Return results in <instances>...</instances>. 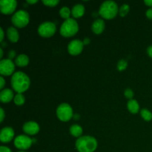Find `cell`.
I'll return each instance as SVG.
<instances>
[{
    "mask_svg": "<svg viewBox=\"0 0 152 152\" xmlns=\"http://www.w3.org/2000/svg\"><path fill=\"white\" fill-rule=\"evenodd\" d=\"M124 95L126 98H128V99H132V98H133L134 96L133 91L130 88H127L126 91H125Z\"/></svg>",
    "mask_w": 152,
    "mask_h": 152,
    "instance_id": "4316f807",
    "label": "cell"
},
{
    "mask_svg": "<svg viewBox=\"0 0 152 152\" xmlns=\"http://www.w3.org/2000/svg\"><path fill=\"white\" fill-rule=\"evenodd\" d=\"M127 107L129 111L131 113H132V114H137V113H138V111L140 110L139 103L135 99H130L128 102Z\"/></svg>",
    "mask_w": 152,
    "mask_h": 152,
    "instance_id": "d6986e66",
    "label": "cell"
},
{
    "mask_svg": "<svg viewBox=\"0 0 152 152\" xmlns=\"http://www.w3.org/2000/svg\"><path fill=\"white\" fill-rule=\"evenodd\" d=\"M146 16H147V18H148V19H152V7L148 9V10H147Z\"/></svg>",
    "mask_w": 152,
    "mask_h": 152,
    "instance_id": "f546056e",
    "label": "cell"
},
{
    "mask_svg": "<svg viewBox=\"0 0 152 152\" xmlns=\"http://www.w3.org/2000/svg\"><path fill=\"white\" fill-rule=\"evenodd\" d=\"M14 137V131L10 127H4L0 133V140L3 143L10 142Z\"/></svg>",
    "mask_w": 152,
    "mask_h": 152,
    "instance_id": "7c38bea8",
    "label": "cell"
},
{
    "mask_svg": "<svg viewBox=\"0 0 152 152\" xmlns=\"http://www.w3.org/2000/svg\"><path fill=\"white\" fill-rule=\"evenodd\" d=\"M14 96L13 91L9 88H4L0 93V100L3 103H7L14 99Z\"/></svg>",
    "mask_w": 152,
    "mask_h": 152,
    "instance_id": "5bb4252c",
    "label": "cell"
},
{
    "mask_svg": "<svg viewBox=\"0 0 152 152\" xmlns=\"http://www.w3.org/2000/svg\"><path fill=\"white\" fill-rule=\"evenodd\" d=\"M33 142V139L27 135H19L14 140V145L21 151H25L31 148Z\"/></svg>",
    "mask_w": 152,
    "mask_h": 152,
    "instance_id": "ba28073f",
    "label": "cell"
},
{
    "mask_svg": "<svg viewBox=\"0 0 152 152\" xmlns=\"http://www.w3.org/2000/svg\"><path fill=\"white\" fill-rule=\"evenodd\" d=\"M30 16L27 11L23 10H19L13 15L11 18V22L13 25L17 28H24L29 23Z\"/></svg>",
    "mask_w": 152,
    "mask_h": 152,
    "instance_id": "5b68a950",
    "label": "cell"
},
{
    "mask_svg": "<svg viewBox=\"0 0 152 152\" xmlns=\"http://www.w3.org/2000/svg\"><path fill=\"white\" fill-rule=\"evenodd\" d=\"M73 118H74V120H80V114H74V116H73Z\"/></svg>",
    "mask_w": 152,
    "mask_h": 152,
    "instance_id": "8d00e7d4",
    "label": "cell"
},
{
    "mask_svg": "<svg viewBox=\"0 0 152 152\" xmlns=\"http://www.w3.org/2000/svg\"><path fill=\"white\" fill-rule=\"evenodd\" d=\"M85 13V7L83 4H77L73 7L71 10V14L74 18H80Z\"/></svg>",
    "mask_w": 152,
    "mask_h": 152,
    "instance_id": "e0dca14e",
    "label": "cell"
},
{
    "mask_svg": "<svg viewBox=\"0 0 152 152\" xmlns=\"http://www.w3.org/2000/svg\"><path fill=\"white\" fill-rule=\"evenodd\" d=\"M75 146L79 152H94L97 148V141L91 136L80 137L76 141Z\"/></svg>",
    "mask_w": 152,
    "mask_h": 152,
    "instance_id": "7a4b0ae2",
    "label": "cell"
},
{
    "mask_svg": "<svg viewBox=\"0 0 152 152\" xmlns=\"http://www.w3.org/2000/svg\"><path fill=\"white\" fill-rule=\"evenodd\" d=\"M17 2L15 0H1L0 1V10L1 13L9 15L15 11Z\"/></svg>",
    "mask_w": 152,
    "mask_h": 152,
    "instance_id": "30bf717a",
    "label": "cell"
},
{
    "mask_svg": "<svg viewBox=\"0 0 152 152\" xmlns=\"http://www.w3.org/2000/svg\"><path fill=\"white\" fill-rule=\"evenodd\" d=\"M14 63L10 59H3L0 62V74L2 76H10L14 72Z\"/></svg>",
    "mask_w": 152,
    "mask_h": 152,
    "instance_id": "9c48e42d",
    "label": "cell"
},
{
    "mask_svg": "<svg viewBox=\"0 0 152 152\" xmlns=\"http://www.w3.org/2000/svg\"><path fill=\"white\" fill-rule=\"evenodd\" d=\"M43 4L48 7H55L59 3V0H43Z\"/></svg>",
    "mask_w": 152,
    "mask_h": 152,
    "instance_id": "484cf974",
    "label": "cell"
},
{
    "mask_svg": "<svg viewBox=\"0 0 152 152\" xmlns=\"http://www.w3.org/2000/svg\"><path fill=\"white\" fill-rule=\"evenodd\" d=\"M70 133L74 137H80L83 134V128L77 124H74L70 127Z\"/></svg>",
    "mask_w": 152,
    "mask_h": 152,
    "instance_id": "ffe728a7",
    "label": "cell"
},
{
    "mask_svg": "<svg viewBox=\"0 0 152 152\" xmlns=\"http://www.w3.org/2000/svg\"><path fill=\"white\" fill-rule=\"evenodd\" d=\"M7 36L11 42H17L19 39V34L17 30L13 27H10L7 31Z\"/></svg>",
    "mask_w": 152,
    "mask_h": 152,
    "instance_id": "2e32d148",
    "label": "cell"
},
{
    "mask_svg": "<svg viewBox=\"0 0 152 152\" xmlns=\"http://www.w3.org/2000/svg\"><path fill=\"white\" fill-rule=\"evenodd\" d=\"M22 130L25 133L29 135H35L39 132V126L38 123L34 121H29L23 125Z\"/></svg>",
    "mask_w": 152,
    "mask_h": 152,
    "instance_id": "4fadbf2b",
    "label": "cell"
},
{
    "mask_svg": "<svg viewBox=\"0 0 152 152\" xmlns=\"http://www.w3.org/2000/svg\"><path fill=\"white\" fill-rule=\"evenodd\" d=\"M105 22L103 19H97L93 22L91 26L92 31L95 34H100L103 32L105 30Z\"/></svg>",
    "mask_w": 152,
    "mask_h": 152,
    "instance_id": "9a60e30c",
    "label": "cell"
},
{
    "mask_svg": "<svg viewBox=\"0 0 152 152\" xmlns=\"http://www.w3.org/2000/svg\"><path fill=\"white\" fill-rule=\"evenodd\" d=\"M0 152H12V151L10 148H7V147L1 145V146L0 147Z\"/></svg>",
    "mask_w": 152,
    "mask_h": 152,
    "instance_id": "83f0119b",
    "label": "cell"
},
{
    "mask_svg": "<svg viewBox=\"0 0 152 152\" xmlns=\"http://www.w3.org/2000/svg\"><path fill=\"white\" fill-rule=\"evenodd\" d=\"M0 88H1V89H2L3 90V88H4V85H5V81H4V78H3V77H0Z\"/></svg>",
    "mask_w": 152,
    "mask_h": 152,
    "instance_id": "1f68e13d",
    "label": "cell"
},
{
    "mask_svg": "<svg viewBox=\"0 0 152 152\" xmlns=\"http://www.w3.org/2000/svg\"><path fill=\"white\" fill-rule=\"evenodd\" d=\"M144 2H145V4L147 6H149V7H152V0H145Z\"/></svg>",
    "mask_w": 152,
    "mask_h": 152,
    "instance_id": "e575fe53",
    "label": "cell"
},
{
    "mask_svg": "<svg viewBox=\"0 0 152 152\" xmlns=\"http://www.w3.org/2000/svg\"><path fill=\"white\" fill-rule=\"evenodd\" d=\"M79 31V25L74 19L70 18L62 24L60 28V34L64 37H71L75 35Z\"/></svg>",
    "mask_w": 152,
    "mask_h": 152,
    "instance_id": "277c9868",
    "label": "cell"
},
{
    "mask_svg": "<svg viewBox=\"0 0 152 152\" xmlns=\"http://www.w3.org/2000/svg\"><path fill=\"white\" fill-rule=\"evenodd\" d=\"M2 56H3V50L1 48H0V58L2 59Z\"/></svg>",
    "mask_w": 152,
    "mask_h": 152,
    "instance_id": "f35d334b",
    "label": "cell"
},
{
    "mask_svg": "<svg viewBox=\"0 0 152 152\" xmlns=\"http://www.w3.org/2000/svg\"><path fill=\"white\" fill-rule=\"evenodd\" d=\"M83 42L80 39H74L71 41L68 44V53L73 56H77L81 53L83 50Z\"/></svg>",
    "mask_w": 152,
    "mask_h": 152,
    "instance_id": "8fae6325",
    "label": "cell"
},
{
    "mask_svg": "<svg viewBox=\"0 0 152 152\" xmlns=\"http://www.w3.org/2000/svg\"><path fill=\"white\" fill-rule=\"evenodd\" d=\"M0 33H1V36H0V42H2L3 41V39H4V31H3L2 28H0Z\"/></svg>",
    "mask_w": 152,
    "mask_h": 152,
    "instance_id": "836d02e7",
    "label": "cell"
},
{
    "mask_svg": "<svg viewBox=\"0 0 152 152\" xmlns=\"http://www.w3.org/2000/svg\"><path fill=\"white\" fill-rule=\"evenodd\" d=\"M56 31V26L53 22H45L38 28V34L45 38H49L54 35Z\"/></svg>",
    "mask_w": 152,
    "mask_h": 152,
    "instance_id": "52a82bcc",
    "label": "cell"
},
{
    "mask_svg": "<svg viewBox=\"0 0 152 152\" xmlns=\"http://www.w3.org/2000/svg\"><path fill=\"white\" fill-rule=\"evenodd\" d=\"M19 152H26V151H19Z\"/></svg>",
    "mask_w": 152,
    "mask_h": 152,
    "instance_id": "ab89813d",
    "label": "cell"
},
{
    "mask_svg": "<svg viewBox=\"0 0 152 152\" xmlns=\"http://www.w3.org/2000/svg\"><path fill=\"white\" fill-rule=\"evenodd\" d=\"M15 63L19 67H25L29 63V58L25 54H20L16 57Z\"/></svg>",
    "mask_w": 152,
    "mask_h": 152,
    "instance_id": "ac0fdd59",
    "label": "cell"
},
{
    "mask_svg": "<svg viewBox=\"0 0 152 152\" xmlns=\"http://www.w3.org/2000/svg\"><path fill=\"white\" fill-rule=\"evenodd\" d=\"M118 11V6L115 1H105L99 7V14L105 19H112L116 17Z\"/></svg>",
    "mask_w": 152,
    "mask_h": 152,
    "instance_id": "3957f363",
    "label": "cell"
},
{
    "mask_svg": "<svg viewBox=\"0 0 152 152\" xmlns=\"http://www.w3.org/2000/svg\"><path fill=\"white\" fill-rule=\"evenodd\" d=\"M71 14V11L68 7H63L60 9L59 10V15L61 16V17L65 19V20L66 19H70V16Z\"/></svg>",
    "mask_w": 152,
    "mask_h": 152,
    "instance_id": "44dd1931",
    "label": "cell"
},
{
    "mask_svg": "<svg viewBox=\"0 0 152 152\" xmlns=\"http://www.w3.org/2000/svg\"><path fill=\"white\" fill-rule=\"evenodd\" d=\"M140 114L141 117H142L144 120L145 121H151L152 120V113L150 111H148V109H145L143 108L140 111Z\"/></svg>",
    "mask_w": 152,
    "mask_h": 152,
    "instance_id": "7402d4cb",
    "label": "cell"
},
{
    "mask_svg": "<svg viewBox=\"0 0 152 152\" xmlns=\"http://www.w3.org/2000/svg\"><path fill=\"white\" fill-rule=\"evenodd\" d=\"M90 41H91L90 39L86 38L84 40H83V44H84V45H88L89 43H90Z\"/></svg>",
    "mask_w": 152,
    "mask_h": 152,
    "instance_id": "d590c367",
    "label": "cell"
},
{
    "mask_svg": "<svg viewBox=\"0 0 152 152\" xmlns=\"http://www.w3.org/2000/svg\"><path fill=\"white\" fill-rule=\"evenodd\" d=\"M0 114H1V117H0V122L1 123H2L3 120H4V110H3V108H1V109H0Z\"/></svg>",
    "mask_w": 152,
    "mask_h": 152,
    "instance_id": "4dcf8cb0",
    "label": "cell"
},
{
    "mask_svg": "<svg viewBox=\"0 0 152 152\" xmlns=\"http://www.w3.org/2000/svg\"><path fill=\"white\" fill-rule=\"evenodd\" d=\"M13 101L16 105H22L25 103V98L22 94H17L16 95H15Z\"/></svg>",
    "mask_w": 152,
    "mask_h": 152,
    "instance_id": "603a6c76",
    "label": "cell"
},
{
    "mask_svg": "<svg viewBox=\"0 0 152 152\" xmlns=\"http://www.w3.org/2000/svg\"><path fill=\"white\" fill-rule=\"evenodd\" d=\"M56 116L58 119L62 122H68L73 118V108L68 103H62L56 109Z\"/></svg>",
    "mask_w": 152,
    "mask_h": 152,
    "instance_id": "8992f818",
    "label": "cell"
},
{
    "mask_svg": "<svg viewBox=\"0 0 152 152\" xmlns=\"http://www.w3.org/2000/svg\"><path fill=\"white\" fill-rule=\"evenodd\" d=\"M128 67V62L127 61L125 60V59H121L117 63V70L120 71H123L124 70L126 69V68Z\"/></svg>",
    "mask_w": 152,
    "mask_h": 152,
    "instance_id": "d4e9b609",
    "label": "cell"
},
{
    "mask_svg": "<svg viewBox=\"0 0 152 152\" xmlns=\"http://www.w3.org/2000/svg\"><path fill=\"white\" fill-rule=\"evenodd\" d=\"M147 53H148V55L150 57L152 58V45L149 46V47L147 48Z\"/></svg>",
    "mask_w": 152,
    "mask_h": 152,
    "instance_id": "d6a6232c",
    "label": "cell"
},
{
    "mask_svg": "<svg viewBox=\"0 0 152 152\" xmlns=\"http://www.w3.org/2000/svg\"><path fill=\"white\" fill-rule=\"evenodd\" d=\"M11 86L17 94H22L30 87L31 80L28 76L22 71H17L13 74L10 80Z\"/></svg>",
    "mask_w": 152,
    "mask_h": 152,
    "instance_id": "6da1fadb",
    "label": "cell"
},
{
    "mask_svg": "<svg viewBox=\"0 0 152 152\" xmlns=\"http://www.w3.org/2000/svg\"><path fill=\"white\" fill-rule=\"evenodd\" d=\"M37 0H27V2L28 4H35V3L37 2Z\"/></svg>",
    "mask_w": 152,
    "mask_h": 152,
    "instance_id": "74e56055",
    "label": "cell"
},
{
    "mask_svg": "<svg viewBox=\"0 0 152 152\" xmlns=\"http://www.w3.org/2000/svg\"><path fill=\"white\" fill-rule=\"evenodd\" d=\"M15 56H16V52L14 51V50H10V51H9V53H8V59H13V58L15 57Z\"/></svg>",
    "mask_w": 152,
    "mask_h": 152,
    "instance_id": "f1b7e54d",
    "label": "cell"
},
{
    "mask_svg": "<svg viewBox=\"0 0 152 152\" xmlns=\"http://www.w3.org/2000/svg\"><path fill=\"white\" fill-rule=\"evenodd\" d=\"M129 10H130V7H129V4H124L120 7V10H119V13L121 16H125L128 14V13L129 12Z\"/></svg>",
    "mask_w": 152,
    "mask_h": 152,
    "instance_id": "cb8c5ba5",
    "label": "cell"
}]
</instances>
